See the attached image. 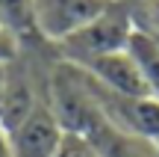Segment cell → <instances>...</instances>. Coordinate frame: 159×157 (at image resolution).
Here are the masks:
<instances>
[{
    "label": "cell",
    "mask_w": 159,
    "mask_h": 157,
    "mask_svg": "<svg viewBox=\"0 0 159 157\" xmlns=\"http://www.w3.org/2000/svg\"><path fill=\"white\" fill-rule=\"evenodd\" d=\"M136 30L130 15V6L127 0L112 3L103 15H97L91 24H85L83 30H77L71 39H65L59 45L65 62L71 65H85L91 59L103 56V53H115V51H127L130 45V36Z\"/></svg>",
    "instance_id": "6da1fadb"
},
{
    "label": "cell",
    "mask_w": 159,
    "mask_h": 157,
    "mask_svg": "<svg viewBox=\"0 0 159 157\" xmlns=\"http://www.w3.org/2000/svg\"><path fill=\"white\" fill-rule=\"evenodd\" d=\"M83 80H85V89H89L94 107L103 113V119L109 125H115L118 130H124L130 136H139V140L159 142V101L115 95L109 89L97 86L85 71H83Z\"/></svg>",
    "instance_id": "7a4b0ae2"
},
{
    "label": "cell",
    "mask_w": 159,
    "mask_h": 157,
    "mask_svg": "<svg viewBox=\"0 0 159 157\" xmlns=\"http://www.w3.org/2000/svg\"><path fill=\"white\" fill-rule=\"evenodd\" d=\"M109 6H112L109 0H33L30 3L33 30L41 39L62 45L77 30H83L97 15H103Z\"/></svg>",
    "instance_id": "3957f363"
},
{
    "label": "cell",
    "mask_w": 159,
    "mask_h": 157,
    "mask_svg": "<svg viewBox=\"0 0 159 157\" xmlns=\"http://www.w3.org/2000/svg\"><path fill=\"white\" fill-rule=\"evenodd\" d=\"M12 142V157H56L65 140V128L50 104L39 101L15 128L6 130Z\"/></svg>",
    "instance_id": "277c9868"
},
{
    "label": "cell",
    "mask_w": 159,
    "mask_h": 157,
    "mask_svg": "<svg viewBox=\"0 0 159 157\" xmlns=\"http://www.w3.org/2000/svg\"><path fill=\"white\" fill-rule=\"evenodd\" d=\"M80 71L91 77L97 86L109 89L115 95H127V98H150L144 77L139 71L136 59L130 56V51H115V53H103V56L91 59L85 65H77Z\"/></svg>",
    "instance_id": "5b68a950"
},
{
    "label": "cell",
    "mask_w": 159,
    "mask_h": 157,
    "mask_svg": "<svg viewBox=\"0 0 159 157\" xmlns=\"http://www.w3.org/2000/svg\"><path fill=\"white\" fill-rule=\"evenodd\" d=\"M80 136L89 140V145L97 151V157H159L156 142H148V140H139V136L118 130L115 125H109L103 119L100 110H94V116L83 125Z\"/></svg>",
    "instance_id": "8992f818"
},
{
    "label": "cell",
    "mask_w": 159,
    "mask_h": 157,
    "mask_svg": "<svg viewBox=\"0 0 159 157\" xmlns=\"http://www.w3.org/2000/svg\"><path fill=\"white\" fill-rule=\"evenodd\" d=\"M127 51H130V56L136 59L139 71H142V77H144L148 95L153 101H159V39L136 27L133 36H130Z\"/></svg>",
    "instance_id": "52a82bcc"
},
{
    "label": "cell",
    "mask_w": 159,
    "mask_h": 157,
    "mask_svg": "<svg viewBox=\"0 0 159 157\" xmlns=\"http://www.w3.org/2000/svg\"><path fill=\"white\" fill-rule=\"evenodd\" d=\"M30 3H33V0H0V21L15 30L18 39H21L24 33H35Z\"/></svg>",
    "instance_id": "ba28073f"
},
{
    "label": "cell",
    "mask_w": 159,
    "mask_h": 157,
    "mask_svg": "<svg viewBox=\"0 0 159 157\" xmlns=\"http://www.w3.org/2000/svg\"><path fill=\"white\" fill-rule=\"evenodd\" d=\"M133 24L159 39V0H127Z\"/></svg>",
    "instance_id": "9c48e42d"
},
{
    "label": "cell",
    "mask_w": 159,
    "mask_h": 157,
    "mask_svg": "<svg viewBox=\"0 0 159 157\" xmlns=\"http://www.w3.org/2000/svg\"><path fill=\"white\" fill-rule=\"evenodd\" d=\"M56 157H97V151L89 145V140H83L80 134H65Z\"/></svg>",
    "instance_id": "30bf717a"
},
{
    "label": "cell",
    "mask_w": 159,
    "mask_h": 157,
    "mask_svg": "<svg viewBox=\"0 0 159 157\" xmlns=\"http://www.w3.org/2000/svg\"><path fill=\"white\" fill-rule=\"evenodd\" d=\"M18 56V33L0 21V62H15Z\"/></svg>",
    "instance_id": "8fae6325"
},
{
    "label": "cell",
    "mask_w": 159,
    "mask_h": 157,
    "mask_svg": "<svg viewBox=\"0 0 159 157\" xmlns=\"http://www.w3.org/2000/svg\"><path fill=\"white\" fill-rule=\"evenodd\" d=\"M6 89H9V62H0V125H3L6 110Z\"/></svg>",
    "instance_id": "7c38bea8"
},
{
    "label": "cell",
    "mask_w": 159,
    "mask_h": 157,
    "mask_svg": "<svg viewBox=\"0 0 159 157\" xmlns=\"http://www.w3.org/2000/svg\"><path fill=\"white\" fill-rule=\"evenodd\" d=\"M0 157H12V142H9V134H6L3 125H0Z\"/></svg>",
    "instance_id": "4fadbf2b"
},
{
    "label": "cell",
    "mask_w": 159,
    "mask_h": 157,
    "mask_svg": "<svg viewBox=\"0 0 159 157\" xmlns=\"http://www.w3.org/2000/svg\"><path fill=\"white\" fill-rule=\"evenodd\" d=\"M156 151H159V142H156Z\"/></svg>",
    "instance_id": "5bb4252c"
},
{
    "label": "cell",
    "mask_w": 159,
    "mask_h": 157,
    "mask_svg": "<svg viewBox=\"0 0 159 157\" xmlns=\"http://www.w3.org/2000/svg\"><path fill=\"white\" fill-rule=\"evenodd\" d=\"M109 3H115V0H109Z\"/></svg>",
    "instance_id": "9a60e30c"
}]
</instances>
